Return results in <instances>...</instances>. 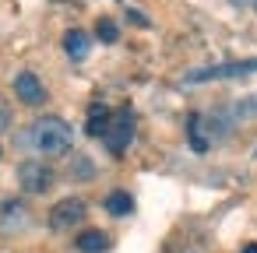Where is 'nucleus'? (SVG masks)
Instances as JSON below:
<instances>
[{"label":"nucleus","mask_w":257,"mask_h":253,"mask_svg":"<svg viewBox=\"0 0 257 253\" xmlns=\"http://www.w3.org/2000/svg\"><path fill=\"white\" fill-rule=\"evenodd\" d=\"M109 120H113V113L106 109V106H88V120H85V134L88 137H102L106 134V127H109Z\"/></svg>","instance_id":"nucleus-8"},{"label":"nucleus","mask_w":257,"mask_h":253,"mask_svg":"<svg viewBox=\"0 0 257 253\" xmlns=\"http://www.w3.org/2000/svg\"><path fill=\"white\" fill-rule=\"evenodd\" d=\"M229 113H232V116H257V92H253V95H246L243 102H236Z\"/></svg>","instance_id":"nucleus-14"},{"label":"nucleus","mask_w":257,"mask_h":253,"mask_svg":"<svg viewBox=\"0 0 257 253\" xmlns=\"http://www.w3.org/2000/svg\"><path fill=\"white\" fill-rule=\"evenodd\" d=\"M85 214H88V204L81 197H64L50 211V228L53 232H71V228H78L85 221Z\"/></svg>","instance_id":"nucleus-5"},{"label":"nucleus","mask_w":257,"mask_h":253,"mask_svg":"<svg viewBox=\"0 0 257 253\" xmlns=\"http://www.w3.org/2000/svg\"><path fill=\"white\" fill-rule=\"evenodd\" d=\"M88 46H92V39H88V32H81V29H71V32L64 36V50H67L71 60H85V57H88Z\"/></svg>","instance_id":"nucleus-9"},{"label":"nucleus","mask_w":257,"mask_h":253,"mask_svg":"<svg viewBox=\"0 0 257 253\" xmlns=\"http://www.w3.org/2000/svg\"><path fill=\"white\" fill-rule=\"evenodd\" d=\"M18 186L25 190V193H46L50 186H53V169L43 162V158H25L22 165H18Z\"/></svg>","instance_id":"nucleus-3"},{"label":"nucleus","mask_w":257,"mask_h":253,"mask_svg":"<svg viewBox=\"0 0 257 253\" xmlns=\"http://www.w3.org/2000/svg\"><path fill=\"white\" fill-rule=\"evenodd\" d=\"M257 71V57L253 60H232V64H215V67H201L183 74V85H201V81H222V78H246Z\"/></svg>","instance_id":"nucleus-2"},{"label":"nucleus","mask_w":257,"mask_h":253,"mask_svg":"<svg viewBox=\"0 0 257 253\" xmlns=\"http://www.w3.org/2000/svg\"><path fill=\"white\" fill-rule=\"evenodd\" d=\"M102 141H106V148H109L113 155H123V151L131 148V141H134V113H131V109L113 113V120H109Z\"/></svg>","instance_id":"nucleus-4"},{"label":"nucleus","mask_w":257,"mask_h":253,"mask_svg":"<svg viewBox=\"0 0 257 253\" xmlns=\"http://www.w3.org/2000/svg\"><path fill=\"white\" fill-rule=\"evenodd\" d=\"M187 137H190V148H194L197 155H204V151H208V144H211V141L204 137V116H197V113H194V116L187 120Z\"/></svg>","instance_id":"nucleus-12"},{"label":"nucleus","mask_w":257,"mask_h":253,"mask_svg":"<svg viewBox=\"0 0 257 253\" xmlns=\"http://www.w3.org/2000/svg\"><path fill=\"white\" fill-rule=\"evenodd\" d=\"M78 249H81V253H106V249H109V235H106L102 228H85V232L78 235Z\"/></svg>","instance_id":"nucleus-10"},{"label":"nucleus","mask_w":257,"mask_h":253,"mask_svg":"<svg viewBox=\"0 0 257 253\" xmlns=\"http://www.w3.org/2000/svg\"><path fill=\"white\" fill-rule=\"evenodd\" d=\"M32 225V211L22 197H4L0 200V232H8V235H18Z\"/></svg>","instance_id":"nucleus-6"},{"label":"nucleus","mask_w":257,"mask_h":253,"mask_svg":"<svg viewBox=\"0 0 257 253\" xmlns=\"http://www.w3.org/2000/svg\"><path fill=\"white\" fill-rule=\"evenodd\" d=\"M95 36H99V43H116L120 39V29H116L113 18H99L95 22Z\"/></svg>","instance_id":"nucleus-13"},{"label":"nucleus","mask_w":257,"mask_h":253,"mask_svg":"<svg viewBox=\"0 0 257 253\" xmlns=\"http://www.w3.org/2000/svg\"><path fill=\"white\" fill-rule=\"evenodd\" d=\"M74 172H78L81 179H88V176H92L95 169H92V162H88V158H78V162H74Z\"/></svg>","instance_id":"nucleus-16"},{"label":"nucleus","mask_w":257,"mask_h":253,"mask_svg":"<svg viewBox=\"0 0 257 253\" xmlns=\"http://www.w3.org/2000/svg\"><path fill=\"white\" fill-rule=\"evenodd\" d=\"M250 4H253V8H257V0H250Z\"/></svg>","instance_id":"nucleus-18"},{"label":"nucleus","mask_w":257,"mask_h":253,"mask_svg":"<svg viewBox=\"0 0 257 253\" xmlns=\"http://www.w3.org/2000/svg\"><path fill=\"white\" fill-rule=\"evenodd\" d=\"M15 95H18L25 106H43V102H46V85L39 81V74L22 71V74L15 78Z\"/></svg>","instance_id":"nucleus-7"},{"label":"nucleus","mask_w":257,"mask_h":253,"mask_svg":"<svg viewBox=\"0 0 257 253\" xmlns=\"http://www.w3.org/2000/svg\"><path fill=\"white\" fill-rule=\"evenodd\" d=\"M25 141H29L36 151H43L46 158H60V155L71 151L74 130H71V123L60 120V116H43V120H36V123L29 127Z\"/></svg>","instance_id":"nucleus-1"},{"label":"nucleus","mask_w":257,"mask_h":253,"mask_svg":"<svg viewBox=\"0 0 257 253\" xmlns=\"http://www.w3.org/2000/svg\"><path fill=\"white\" fill-rule=\"evenodd\" d=\"M11 123H15V109H11V102L4 95H0V134L11 130Z\"/></svg>","instance_id":"nucleus-15"},{"label":"nucleus","mask_w":257,"mask_h":253,"mask_svg":"<svg viewBox=\"0 0 257 253\" xmlns=\"http://www.w3.org/2000/svg\"><path fill=\"white\" fill-rule=\"evenodd\" d=\"M113 218H127L131 211H134V197L127 193V190H113L109 197H106V204H102Z\"/></svg>","instance_id":"nucleus-11"},{"label":"nucleus","mask_w":257,"mask_h":253,"mask_svg":"<svg viewBox=\"0 0 257 253\" xmlns=\"http://www.w3.org/2000/svg\"><path fill=\"white\" fill-rule=\"evenodd\" d=\"M243 253H257V242H246V246H243Z\"/></svg>","instance_id":"nucleus-17"}]
</instances>
